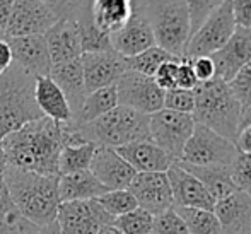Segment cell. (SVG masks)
Listing matches in <instances>:
<instances>
[{"instance_id": "cell-1", "label": "cell", "mask_w": 251, "mask_h": 234, "mask_svg": "<svg viewBox=\"0 0 251 234\" xmlns=\"http://www.w3.org/2000/svg\"><path fill=\"white\" fill-rule=\"evenodd\" d=\"M9 168L58 176V157L65 145V125L41 116L0 139Z\"/></svg>"}, {"instance_id": "cell-2", "label": "cell", "mask_w": 251, "mask_h": 234, "mask_svg": "<svg viewBox=\"0 0 251 234\" xmlns=\"http://www.w3.org/2000/svg\"><path fill=\"white\" fill-rule=\"evenodd\" d=\"M2 180L19 212L38 228L55 222L58 210V176H45L33 171L9 168Z\"/></svg>"}, {"instance_id": "cell-3", "label": "cell", "mask_w": 251, "mask_h": 234, "mask_svg": "<svg viewBox=\"0 0 251 234\" xmlns=\"http://www.w3.org/2000/svg\"><path fill=\"white\" fill-rule=\"evenodd\" d=\"M193 94L195 109L192 116L195 123L214 130L227 140L236 142L243 125L245 109L232 94L229 84L219 77H214L212 80L199 84L193 89Z\"/></svg>"}, {"instance_id": "cell-4", "label": "cell", "mask_w": 251, "mask_h": 234, "mask_svg": "<svg viewBox=\"0 0 251 234\" xmlns=\"http://www.w3.org/2000/svg\"><path fill=\"white\" fill-rule=\"evenodd\" d=\"M34 80L16 63L0 76V139L43 116L34 99Z\"/></svg>"}, {"instance_id": "cell-5", "label": "cell", "mask_w": 251, "mask_h": 234, "mask_svg": "<svg viewBox=\"0 0 251 234\" xmlns=\"http://www.w3.org/2000/svg\"><path fill=\"white\" fill-rule=\"evenodd\" d=\"M72 129L84 142H93L98 147L118 149L132 142L151 140L149 115L122 104L87 125L72 127Z\"/></svg>"}, {"instance_id": "cell-6", "label": "cell", "mask_w": 251, "mask_h": 234, "mask_svg": "<svg viewBox=\"0 0 251 234\" xmlns=\"http://www.w3.org/2000/svg\"><path fill=\"white\" fill-rule=\"evenodd\" d=\"M144 16L149 21L157 47L185 58L190 34V16L183 0H140Z\"/></svg>"}, {"instance_id": "cell-7", "label": "cell", "mask_w": 251, "mask_h": 234, "mask_svg": "<svg viewBox=\"0 0 251 234\" xmlns=\"http://www.w3.org/2000/svg\"><path fill=\"white\" fill-rule=\"evenodd\" d=\"M234 142L215 133L214 130L195 123L192 135L185 144L179 161L190 166H231L238 156Z\"/></svg>"}, {"instance_id": "cell-8", "label": "cell", "mask_w": 251, "mask_h": 234, "mask_svg": "<svg viewBox=\"0 0 251 234\" xmlns=\"http://www.w3.org/2000/svg\"><path fill=\"white\" fill-rule=\"evenodd\" d=\"M236 29V21L232 16L231 0H224L215 12L205 19V23L193 33L186 45V58H197V56H212L219 52Z\"/></svg>"}, {"instance_id": "cell-9", "label": "cell", "mask_w": 251, "mask_h": 234, "mask_svg": "<svg viewBox=\"0 0 251 234\" xmlns=\"http://www.w3.org/2000/svg\"><path fill=\"white\" fill-rule=\"evenodd\" d=\"M193 129H195V120L186 113L162 108L149 116L151 140L166 154L171 156L173 161H179Z\"/></svg>"}, {"instance_id": "cell-10", "label": "cell", "mask_w": 251, "mask_h": 234, "mask_svg": "<svg viewBox=\"0 0 251 234\" xmlns=\"http://www.w3.org/2000/svg\"><path fill=\"white\" fill-rule=\"evenodd\" d=\"M118 104L132 108L144 115H152L164 106V91L154 82L152 77L126 70L115 84Z\"/></svg>"}, {"instance_id": "cell-11", "label": "cell", "mask_w": 251, "mask_h": 234, "mask_svg": "<svg viewBox=\"0 0 251 234\" xmlns=\"http://www.w3.org/2000/svg\"><path fill=\"white\" fill-rule=\"evenodd\" d=\"M56 226L62 234H98L113 217L98 204V200L62 202L56 210Z\"/></svg>"}, {"instance_id": "cell-12", "label": "cell", "mask_w": 251, "mask_h": 234, "mask_svg": "<svg viewBox=\"0 0 251 234\" xmlns=\"http://www.w3.org/2000/svg\"><path fill=\"white\" fill-rule=\"evenodd\" d=\"M56 21V16L41 0H16L3 33L5 38L45 34Z\"/></svg>"}, {"instance_id": "cell-13", "label": "cell", "mask_w": 251, "mask_h": 234, "mask_svg": "<svg viewBox=\"0 0 251 234\" xmlns=\"http://www.w3.org/2000/svg\"><path fill=\"white\" fill-rule=\"evenodd\" d=\"M84 72V84L86 93L102 89V87L115 86L118 79L128 70L126 58L115 52H96V53H82L80 56Z\"/></svg>"}, {"instance_id": "cell-14", "label": "cell", "mask_w": 251, "mask_h": 234, "mask_svg": "<svg viewBox=\"0 0 251 234\" xmlns=\"http://www.w3.org/2000/svg\"><path fill=\"white\" fill-rule=\"evenodd\" d=\"M128 190L137 205L154 217L173 208V193L166 173H137Z\"/></svg>"}, {"instance_id": "cell-15", "label": "cell", "mask_w": 251, "mask_h": 234, "mask_svg": "<svg viewBox=\"0 0 251 234\" xmlns=\"http://www.w3.org/2000/svg\"><path fill=\"white\" fill-rule=\"evenodd\" d=\"M173 193V207L186 208H203L214 210L215 198L208 193V190L201 185V182L195 178L190 171H186L181 164L173 162L166 171Z\"/></svg>"}, {"instance_id": "cell-16", "label": "cell", "mask_w": 251, "mask_h": 234, "mask_svg": "<svg viewBox=\"0 0 251 234\" xmlns=\"http://www.w3.org/2000/svg\"><path fill=\"white\" fill-rule=\"evenodd\" d=\"M109 40H111V48L123 58H132L157 45L149 21L142 12L140 0H135V10L128 23L115 34H111Z\"/></svg>"}, {"instance_id": "cell-17", "label": "cell", "mask_w": 251, "mask_h": 234, "mask_svg": "<svg viewBox=\"0 0 251 234\" xmlns=\"http://www.w3.org/2000/svg\"><path fill=\"white\" fill-rule=\"evenodd\" d=\"M210 58L215 67V77L231 82L232 77L251 60V27L236 26L227 43Z\"/></svg>"}, {"instance_id": "cell-18", "label": "cell", "mask_w": 251, "mask_h": 234, "mask_svg": "<svg viewBox=\"0 0 251 234\" xmlns=\"http://www.w3.org/2000/svg\"><path fill=\"white\" fill-rule=\"evenodd\" d=\"M7 41L10 45L14 63L17 67H21L24 72L33 76L34 79L50 76L51 60L43 34L7 38Z\"/></svg>"}, {"instance_id": "cell-19", "label": "cell", "mask_w": 251, "mask_h": 234, "mask_svg": "<svg viewBox=\"0 0 251 234\" xmlns=\"http://www.w3.org/2000/svg\"><path fill=\"white\" fill-rule=\"evenodd\" d=\"M89 171L108 190H125L137 175L132 166L111 147L96 149Z\"/></svg>"}, {"instance_id": "cell-20", "label": "cell", "mask_w": 251, "mask_h": 234, "mask_svg": "<svg viewBox=\"0 0 251 234\" xmlns=\"http://www.w3.org/2000/svg\"><path fill=\"white\" fill-rule=\"evenodd\" d=\"M214 214L222 234L251 233V197L236 190L234 193L215 202Z\"/></svg>"}, {"instance_id": "cell-21", "label": "cell", "mask_w": 251, "mask_h": 234, "mask_svg": "<svg viewBox=\"0 0 251 234\" xmlns=\"http://www.w3.org/2000/svg\"><path fill=\"white\" fill-rule=\"evenodd\" d=\"M50 53L51 67L82 56L80 36L74 19H58L43 34Z\"/></svg>"}, {"instance_id": "cell-22", "label": "cell", "mask_w": 251, "mask_h": 234, "mask_svg": "<svg viewBox=\"0 0 251 234\" xmlns=\"http://www.w3.org/2000/svg\"><path fill=\"white\" fill-rule=\"evenodd\" d=\"M135 173H166L173 164V157L166 154L152 140H139L115 149Z\"/></svg>"}, {"instance_id": "cell-23", "label": "cell", "mask_w": 251, "mask_h": 234, "mask_svg": "<svg viewBox=\"0 0 251 234\" xmlns=\"http://www.w3.org/2000/svg\"><path fill=\"white\" fill-rule=\"evenodd\" d=\"M48 77L60 87V91H62L63 96L67 98L70 109H72V118H74V115L80 109V106H82L84 99H86V96H87L80 58L53 65Z\"/></svg>"}, {"instance_id": "cell-24", "label": "cell", "mask_w": 251, "mask_h": 234, "mask_svg": "<svg viewBox=\"0 0 251 234\" xmlns=\"http://www.w3.org/2000/svg\"><path fill=\"white\" fill-rule=\"evenodd\" d=\"M34 99L40 108L41 115L60 125H70L72 123V109L69 101L60 91V87L50 77H36L34 80Z\"/></svg>"}, {"instance_id": "cell-25", "label": "cell", "mask_w": 251, "mask_h": 234, "mask_svg": "<svg viewBox=\"0 0 251 234\" xmlns=\"http://www.w3.org/2000/svg\"><path fill=\"white\" fill-rule=\"evenodd\" d=\"M135 10V0H93L91 2V16L93 23L101 33L115 34L120 31Z\"/></svg>"}, {"instance_id": "cell-26", "label": "cell", "mask_w": 251, "mask_h": 234, "mask_svg": "<svg viewBox=\"0 0 251 234\" xmlns=\"http://www.w3.org/2000/svg\"><path fill=\"white\" fill-rule=\"evenodd\" d=\"M108 188L101 185L98 178L89 171H77L69 175L58 176V198L62 202H77V200H96Z\"/></svg>"}, {"instance_id": "cell-27", "label": "cell", "mask_w": 251, "mask_h": 234, "mask_svg": "<svg viewBox=\"0 0 251 234\" xmlns=\"http://www.w3.org/2000/svg\"><path fill=\"white\" fill-rule=\"evenodd\" d=\"M181 164L186 171H190L195 176L201 185L208 190V193L215 198V202L226 198L227 195L234 193L238 188L234 186L231 178V166H207V168H200V166H190L181 161H176Z\"/></svg>"}, {"instance_id": "cell-28", "label": "cell", "mask_w": 251, "mask_h": 234, "mask_svg": "<svg viewBox=\"0 0 251 234\" xmlns=\"http://www.w3.org/2000/svg\"><path fill=\"white\" fill-rule=\"evenodd\" d=\"M116 106H118V96H116L115 86L93 91V93H89L86 96L82 106H80L79 111L74 115L70 125L72 127L87 125V123L94 122V120H98L100 116L111 111Z\"/></svg>"}, {"instance_id": "cell-29", "label": "cell", "mask_w": 251, "mask_h": 234, "mask_svg": "<svg viewBox=\"0 0 251 234\" xmlns=\"http://www.w3.org/2000/svg\"><path fill=\"white\" fill-rule=\"evenodd\" d=\"M40 229L21 214L0 178V234H38Z\"/></svg>"}, {"instance_id": "cell-30", "label": "cell", "mask_w": 251, "mask_h": 234, "mask_svg": "<svg viewBox=\"0 0 251 234\" xmlns=\"http://www.w3.org/2000/svg\"><path fill=\"white\" fill-rule=\"evenodd\" d=\"M93 2V0H91ZM79 29L80 36V47L82 53H96V52H108L111 48V40L108 34L101 33L93 23V16H91V3H87L75 17H74Z\"/></svg>"}, {"instance_id": "cell-31", "label": "cell", "mask_w": 251, "mask_h": 234, "mask_svg": "<svg viewBox=\"0 0 251 234\" xmlns=\"http://www.w3.org/2000/svg\"><path fill=\"white\" fill-rule=\"evenodd\" d=\"M98 145L93 142L65 144L58 157V176L89 169Z\"/></svg>"}, {"instance_id": "cell-32", "label": "cell", "mask_w": 251, "mask_h": 234, "mask_svg": "<svg viewBox=\"0 0 251 234\" xmlns=\"http://www.w3.org/2000/svg\"><path fill=\"white\" fill-rule=\"evenodd\" d=\"M176 214L185 222L190 234H222L221 224L215 217L214 210H203V208H186V207H173Z\"/></svg>"}, {"instance_id": "cell-33", "label": "cell", "mask_w": 251, "mask_h": 234, "mask_svg": "<svg viewBox=\"0 0 251 234\" xmlns=\"http://www.w3.org/2000/svg\"><path fill=\"white\" fill-rule=\"evenodd\" d=\"M173 58L175 56L169 55L166 50H162L161 47L155 45V47L146 50V52L139 53V55L132 56V58H126V65H128V70L139 72L147 77H154V74L157 72L159 67Z\"/></svg>"}, {"instance_id": "cell-34", "label": "cell", "mask_w": 251, "mask_h": 234, "mask_svg": "<svg viewBox=\"0 0 251 234\" xmlns=\"http://www.w3.org/2000/svg\"><path fill=\"white\" fill-rule=\"evenodd\" d=\"M113 226L122 234H151L154 228V215L137 207L128 214L113 219Z\"/></svg>"}, {"instance_id": "cell-35", "label": "cell", "mask_w": 251, "mask_h": 234, "mask_svg": "<svg viewBox=\"0 0 251 234\" xmlns=\"http://www.w3.org/2000/svg\"><path fill=\"white\" fill-rule=\"evenodd\" d=\"M96 200L113 219L128 214L133 208L139 207L137 200L133 198V195L130 193L128 188H125V190H108L106 193H102L101 197H98Z\"/></svg>"}, {"instance_id": "cell-36", "label": "cell", "mask_w": 251, "mask_h": 234, "mask_svg": "<svg viewBox=\"0 0 251 234\" xmlns=\"http://www.w3.org/2000/svg\"><path fill=\"white\" fill-rule=\"evenodd\" d=\"M183 2L186 3V9H188L190 29L193 34L205 23V19L224 3V0H183Z\"/></svg>"}, {"instance_id": "cell-37", "label": "cell", "mask_w": 251, "mask_h": 234, "mask_svg": "<svg viewBox=\"0 0 251 234\" xmlns=\"http://www.w3.org/2000/svg\"><path fill=\"white\" fill-rule=\"evenodd\" d=\"M231 178L239 191L251 197V154L238 152L231 164Z\"/></svg>"}, {"instance_id": "cell-38", "label": "cell", "mask_w": 251, "mask_h": 234, "mask_svg": "<svg viewBox=\"0 0 251 234\" xmlns=\"http://www.w3.org/2000/svg\"><path fill=\"white\" fill-rule=\"evenodd\" d=\"M162 108L178 113H186V115H193V109H195V94H193V91L179 89V87L164 91V106Z\"/></svg>"}, {"instance_id": "cell-39", "label": "cell", "mask_w": 251, "mask_h": 234, "mask_svg": "<svg viewBox=\"0 0 251 234\" xmlns=\"http://www.w3.org/2000/svg\"><path fill=\"white\" fill-rule=\"evenodd\" d=\"M231 87L232 94L236 96L239 103H241L243 109L251 106V60L232 77L231 82H227Z\"/></svg>"}, {"instance_id": "cell-40", "label": "cell", "mask_w": 251, "mask_h": 234, "mask_svg": "<svg viewBox=\"0 0 251 234\" xmlns=\"http://www.w3.org/2000/svg\"><path fill=\"white\" fill-rule=\"evenodd\" d=\"M151 234H190V231L175 208H169L164 214L154 217V228Z\"/></svg>"}, {"instance_id": "cell-41", "label": "cell", "mask_w": 251, "mask_h": 234, "mask_svg": "<svg viewBox=\"0 0 251 234\" xmlns=\"http://www.w3.org/2000/svg\"><path fill=\"white\" fill-rule=\"evenodd\" d=\"M56 16V19H74L91 0H41Z\"/></svg>"}, {"instance_id": "cell-42", "label": "cell", "mask_w": 251, "mask_h": 234, "mask_svg": "<svg viewBox=\"0 0 251 234\" xmlns=\"http://www.w3.org/2000/svg\"><path fill=\"white\" fill-rule=\"evenodd\" d=\"M179 58H173L164 62L154 74V82L161 87L162 91H169L176 87V69H178Z\"/></svg>"}, {"instance_id": "cell-43", "label": "cell", "mask_w": 251, "mask_h": 234, "mask_svg": "<svg viewBox=\"0 0 251 234\" xmlns=\"http://www.w3.org/2000/svg\"><path fill=\"white\" fill-rule=\"evenodd\" d=\"M199 86V80L195 77V72L192 69L190 58H181L178 62V69H176V87L179 89H188L193 91Z\"/></svg>"}, {"instance_id": "cell-44", "label": "cell", "mask_w": 251, "mask_h": 234, "mask_svg": "<svg viewBox=\"0 0 251 234\" xmlns=\"http://www.w3.org/2000/svg\"><path fill=\"white\" fill-rule=\"evenodd\" d=\"M192 69L195 72V77L199 84L212 80L215 77V67L210 56H197V58H190Z\"/></svg>"}, {"instance_id": "cell-45", "label": "cell", "mask_w": 251, "mask_h": 234, "mask_svg": "<svg viewBox=\"0 0 251 234\" xmlns=\"http://www.w3.org/2000/svg\"><path fill=\"white\" fill-rule=\"evenodd\" d=\"M232 16L238 27H251V0H231Z\"/></svg>"}, {"instance_id": "cell-46", "label": "cell", "mask_w": 251, "mask_h": 234, "mask_svg": "<svg viewBox=\"0 0 251 234\" xmlns=\"http://www.w3.org/2000/svg\"><path fill=\"white\" fill-rule=\"evenodd\" d=\"M236 147L243 154H251V125H243L236 137Z\"/></svg>"}, {"instance_id": "cell-47", "label": "cell", "mask_w": 251, "mask_h": 234, "mask_svg": "<svg viewBox=\"0 0 251 234\" xmlns=\"http://www.w3.org/2000/svg\"><path fill=\"white\" fill-rule=\"evenodd\" d=\"M14 63L12 58V50H10V45L7 41V38L0 40V76H2L5 70H9V67Z\"/></svg>"}, {"instance_id": "cell-48", "label": "cell", "mask_w": 251, "mask_h": 234, "mask_svg": "<svg viewBox=\"0 0 251 234\" xmlns=\"http://www.w3.org/2000/svg\"><path fill=\"white\" fill-rule=\"evenodd\" d=\"M14 3L16 0H0V27H5L7 21H9V16L14 9Z\"/></svg>"}, {"instance_id": "cell-49", "label": "cell", "mask_w": 251, "mask_h": 234, "mask_svg": "<svg viewBox=\"0 0 251 234\" xmlns=\"http://www.w3.org/2000/svg\"><path fill=\"white\" fill-rule=\"evenodd\" d=\"M38 234H62L58 229V226H56V222H51V224L45 226V228L40 229V233Z\"/></svg>"}, {"instance_id": "cell-50", "label": "cell", "mask_w": 251, "mask_h": 234, "mask_svg": "<svg viewBox=\"0 0 251 234\" xmlns=\"http://www.w3.org/2000/svg\"><path fill=\"white\" fill-rule=\"evenodd\" d=\"M98 234H122V233H120L118 229H116L115 226H113V222H111V224L102 226L100 231H98Z\"/></svg>"}, {"instance_id": "cell-51", "label": "cell", "mask_w": 251, "mask_h": 234, "mask_svg": "<svg viewBox=\"0 0 251 234\" xmlns=\"http://www.w3.org/2000/svg\"><path fill=\"white\" fill-rule=\"evenodd\" d=\"M5 169H7V157H5V152H3V149H2V144H0V178H2Z\"/></svg>"}, {"instance_id": "cell-52", "label": "cell", "mask_w": 251, "mask_h": 234, "mask_svg": "<svg viewBox=\"0 0 251 234\" xmlns=\"http://www.w3.org/2000/svg\"><path fill=\"white\" fill-rule=\"evenodd\" d=\"M243 125H251V106L250 108H246L245 113H243Z\"/></svg>"}, {"instance_id": "cell-53", "label": "cell", "mask_w": 251, "mask_h": 234, "mask_svg": "<svg viewBox=\"0 0 251 234\" xmlns=\"http://www.w3.org/2000/svg\"><path fill=\"white\" fill-rule=\"evenodd\" d=\"M3 38H5V33H3V29L0 27V40H3Z\"/></svg>"}, {"instance_id": "cell-54", "label": "cell", "mask_w": 251, "mask_h": 234, "mask_svg": "<svg viewBox=\"0 0 251 234\" xmlns=\"http://www.w3.org/2000/svg\"><path fill=\"white\" fill-rule=\"evenodd\" d=\"M246 234H251V233H246Z\"/></svg>"}]
</instances>
